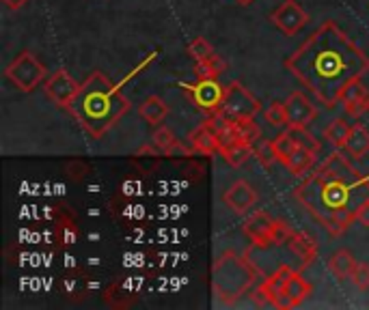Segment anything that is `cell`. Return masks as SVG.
Masks as SVG:
<instances>
[{
    "instance_id": "36",
    "label": "cell",
    "mask_w": 369,
    "mask_h": 310,
    "mask_svg": "<svg viewBox=\"0 0 369 310\" xmlns=\"http://www.w3.org/2000/svg\"><path fill=\"white\" fill-rule=\"evenodd\" d=\"M354 216H356V222L358 224H363V226L369 228V201H365L363 205H358V209L354 211Z\"/></svg>"
},
{
    "instance_id": "30",
    "label": "cell",
    "mask_w": 369,
    "mask_h": 310,
    "mask_svg": "<svg viewBox=\"0 0 369 310\" xmlns=\"http://www.w3.org/2000/svg\"><path fill=\"white\" fill-rule=\"evenodd\" d=\"M266 121L272 128H287V110H285V101H272L266 112H264Z\"/></svg>"
},
{
    "instance_id": "6",
    "label": "cell",
    "mask_w": 369,
    "mask_h": 310,
    "mask_svg": "<svg viewBox=\"0 0 369 310\" xmlns=\"http://www.w3.org/2000/svg\"><path fill=\"white\" fill-rule=\"evenodd\" d=\"M262 110V101L240 82H231L225 87V97L220 104V112L229 118H242V116H257Z\"/></svg>"
},
{
    "instance_id": "38",
    "label": "cell",
    "mask_w": 369,
    "mask_h": 310,
    "mask_svg": "<svg viewBox=\"0 0 369 310\" xmlns=\"http://www.w3.org/2000/svg\"><path fill=\"white\" fill-rule=\"evenodd\" d=\"M235 3H237V5H251L253 0H235Z\"/></svg>"
},
{
    "instance_id": "24",
    "label": "cell",
    "mask_w": 369,
    "mask_h": 310,
    "mask_svg": "<svg viewBox=\"0 0 369 310\" xmlns=\"http://www.w3.org/2000/svg\"><path fill=\"white\" fill-rule=\"evenodd\" d=\"M352 132V126H348V123L343 118H335L333 123H328V128L324 130V138L335 147V149H343L346 143H348V136Z\"/></svg>"
},
{
    "instance_id": "8",
    "label": "cell",
    "mask_w": 369,
    "mask_h": 310,
    "mask_svg": "<svg viewBox=\"0 0 369 310\" xmlns=\"http://www.w3.org/2000/svg\"><path fill=\"white\" fill-rule=\"evenodd\" d=\"M43 91H46L48 99L54 106H58V108H70V104L76 99V95L80 91V84L70 76V72L58 70L50 78H46Z\"/></svg>"
},
{
    "instance_id": "26",
    "label": "cell",
    "mask_w": 369,
    "mask_h": 310,
    "mask_svg": "<svg viewBox=\"0 0 369 310\" xmlns=\"http://www.w3.org/2000/svg\"><path fill=\"white\" fill-rule=\"evenodd\" d=\"M151 143H154V147H156L160 153H164V155H169V153H173V151L177 149V138H175V134H173L166 126H158V128H156V132H154V136H151Z\"/></svg>"
},
{
    "instance_id": "37",
    "label": "cell",
    "mask_w": 369,
    "mask_h": 310,
    "mask_svg": "<svg viewBox=\"0 0 369 310\" xmlns=\"http://www.w3.org/2000/svg\"><path fill=\"white\" fill-rule=\"evenodd\" d=\"M3 3H5V7H7V9L18 11V9H22V7L28 3V0H3Z\"/></svg>"
},
{
    "instance_id": "19",
    "label": "cell",
    "mask_w": 369,
    "mask_h": 310,
    "mask_svg": "<svg viewBox=\"0 0 369 310\" xmlns=\"http://www.w3.org/2000/svg\"><path fill=\"white\" fill-rule=\"evenodd\" d=\"M343 151L350 157H365L369 153V130L363 126H352V132L348 136Z\"/></svg>"
},
{
    "instance_id": "15",
    "label": "cell",
    "mask_w": 369,
    "mask_h": 310,
    "mask_svg": "<svg viewBox=\"0 0 369 310\" xmlns=\"http://www.w3.org/2000/svg\"><path fill=\"white\" fill-rule=\"evenodd\" d=\"M339 104L343 106V110H346L350 116H358L360 112L369 110V91H367V87L360 82V78H358V80H352V82L346 87V91H343Z\"/></svg>"
},
{
    "instance_id": "7",
    "label": "cell",
    "mask_w": 369,
    "mask_h": 310,
    "mask_svg": "<svg viewBox=\"0 0 369 310\" xmlns=\"http://www.w3.org/2000/svg\"><path fill=\"white\" fill-rule=\"evenodd\" d=\"M186 95L191 97V101L203 110L205 114H214L220 110V104H223V97H225V87L218 84V80L214 78H197L195 84H181Z\"/></svg>"
},
{
    "instance_id": "34",
    "label": "cell",
    "mask_w": 369,
    "mask_h": 310,
    "mask_svg": "<svg viewBox=\"0 0 369 310\" xmlns=\"http://www.w3.org/2000/svg\"><path fill=\"white\" fill-rule=\"evenodd\" d=\"M292 226L285 220H274L272 222V245H283L292 237Z\"/></svg>"
},
{
    "instance_id": "29",
    "label": "cell",
    "mask_w": 369,
    "mask_h": 310,
    "mask_svg": "<svg viewBox=\"0 0 369 310\" xmlns=\"http://www.w3.org/2000/svg\"><path fill=\"white\" fill-rule=\"evenodd\" d=\"M272 147H274L277 160L283 164V162L294 153V149H296V140L292 138V134H289V130H287V132L279 134L277 138H272Z\"/></svg>"
},
{
    "instance_id": "35",
    "label": "cell",
    "mask_w": 369,
    "mask_h": 310,
    "mask_svg": "<svg viewBox=\"0 0 369 310\" xmlns=\"http://www.w3.org/2000/svg\"><path fill=\"white\" fill-rule=\"evenodd\" d=\"M350 280L354 282L356 289L367 291V289H369V265H367V263H356V267H354Z\"/></svg>"
},
{
    "instance_id": "18",
    "label": "cell",
    "mask_w": 369,
    "mask_h": 310,
    "mask_svg": "<svg viewBox=\"0 0 369 310\" xmlns=\"http://www.w3.org/2000/svg\"><path fill=\"white\" fill-rule=\"evenodd\" d=\"M322 170H326V172H331V175H337V177H346V179H354V177H360V172L350 164V160L337 149L335 153H331L326 160H324V164L320 166Z\"/></svg>"
},
{
    "instance_id": "31",
    "label": "cell",
    "mask_w": 369,
    "mask_h": 310,
    "mask_svg": "<svg viewBox=\"0 0 369 310\" xmlns=\"http://www.w3.org/2000/svg\"><path fill=\"white\" fill-rule=\"evenodd\" d=\"M188 54L195 58V63H199V60H205V58H210V56L216 54V52H214V48H212V43H210L208 39L197 37V39H193L191 45H188Z\"/></svg>"
},
{
    "instance_id": "17",
    "label": "cell",
    "mask_w": 369,
    "mask_h": 310,
    "mask_svg": "<svg viewBox=\"0 0 369 310\" xmlns=\"http://www.w3.org/2000/svg\"><path fill=\"white\" fill-rule=\"evenodd\" d=\"M139 114L149 123V126H160V123H162V121L166 118V114H169V106H166V101H164L162 97L149 95V97L141 104Z\"/></svg>"
},
{
    "instance_id": "16",
    "label": "cell",
    "mask_w": 369,
    "mask_h": 310,
    "mask_svg": "<svg viewBox=\"0 0 369 310\" xmlns=\"http://www.w3.org/2000/svg\"><path fill=\"white\" fill-rule=\"evenodd\" d=\"M356 259L352 257V253L350 250H346V248H339V250L328 259V272L335 276V278H339V280H346V278H350L352 276V272H354V267H356Z\"/></svg>"
},
{
    "instance_id": "32",
    "label": "cell",
    "mask_w": 369,
    "mask_h": 310,
    "mask_svg": "<svg viewBox=\"0 0 369 310\" xmlns=\"http://www.w3.org/2000/svg\"><path fill=\"white\" fill-rule=\"evenodd\" d=\"M292 272H294V270H292L289 265H281V267H279V270H277L272 276H268L264 282H266V284H268L272 291H277V293L281 295V291H283V287H285L287 278L292 276ZM279 304H281V301H279Z\"/></svg>"
},
{
    "instance_id": "20",
    "label": "cell",
    "mask_w": 369,
    "mask_h": 310,
    "mask_svg": "<svg viewBox=\"0 0 369 310\" xmlns=\"http://www.w3.org/2000/svg\"><path fill=\"white\" fill-rule=\"evenodd\" d=\"M191 145L195 151L203 153V155H214L218 151V140H216V134L201 123V126L191 134Z\"/></svg>"
},
{
    "instance_id": "13",
    "label": "cell",
    "mask_w": 369,
    "mask_h": 310,
    "mask_svg": "<svg viewBox=\"0 0 369 310\" xmlns=\"http://www.w3.org/2000/svg\"><path fill=\"white\" fill-rule=\"evenodd\" d=\"M289 248V253L300 261V270L309 267L311 263H316L318 259V253H320V245H318V239L309 233H292V237L287 239L285 243Z\"/></svg>"
},
{
    "instance_id": "4",
    "label": "cell",
    "mask_w": 369,
    "mask_h": 310,
    "mask_svg": "<svg viewBox=\"0 0 369 310\" xmlns=\"http://www.w3.org/2000/svg\"><path fill=\"white\" fill-rule=\"evenodd\" d=\"M257 278H260V272L249 261V257L227 250L214 261L212 291L220 304L233 306L242 295L251 291V287L255 284Z\"/></svg>"
},
{
    "instance_id": "11",
    "label": "cell",
    "mask_w": 369,
    "mask_h": 310,
    "mask_svg": "<svg viewBox=\"0 0 369 310\" xmlns=\"http://www.w3.org/2000/svg\"><path fill=\"white\" fill-rule=\"evenodd\" d=\"M223 203L237 216L246 214V211H251L257 203V192L255 188L249 183V181H244V179H237L233 181L229 188L225 190L223 194Z\"/></svg>"
},
{
    "instance_id": "28",
    "label": "cell",
    "mask_w": 369,
    "mask_h": 310,
    "mask_svg": "<svg viewBox=\"0 0 369 310\" xmlns=\"http://www.w3.org/2000/svg\"><path fill=\"white\" fill-rule=\"evenodd\" d=\"M292 138L296 140V147H302V149H309L314 153H320V140L306 130V128H287Z\"/></svg>"
},
{
    "instance_id": "3",
    "label": "cell",
    "mask_w": 369,
    "mask_h": 310,
    "mask_svg": "<svg viewBox=\"0 0 369 310\" xmlns=\"http://www.w3.org/2000/svg\"><path fill=\"white\" fill-rule=\"evenodd\" d=\"M68 110L89 136L102 138L130 110V99L104 74L95 72L80 84L78 95Z\"/></svg>"
},
{
    "instance_id": "21",
    "label": "cell",
    "mask_w": 369,
    "mask_h": 310,
    "mask_svg": "<svg viewBox=\"0 0 369 310\" xmlns=\"http://www.w3.org/2000/svg\"><path fill=\"white\" fill-rule=\"evenodd\" d=\"M316 155H318V153H314V151H309V149L296 147L294 153H292L283 164L287 166V170H289L292 175H304V172H309V170L314 168Z\"/></svg>"
},
{
    "instance_id": "27",
    "label": "cell",
    "mask_w": 369,
    "mask_h": 310,
    "mask_svg": "<svg viewBox=\"0 0 369 310\" xmlns=\"http://www.w3.org/2000/svg\"><path fill=\"white\" fill-rule=\"evenodd\" d=\"M216 140H218V153H223L225 149H229V147H233L235 143H240L233 118H227V121L223 123V126L216 130Z\"/></svg>"
},
{
    "instance_id": "22",
    "label": "cell",
    "mask_w": 369,
    "mask_h": 310,
    "mask_svg": "<svg viewBox=\"0 0 369 310\" xmlns=\"http://www.w3.org/2000/svg\"><path fill=\"white\" fill-rule=\"evenodd\" d=\"M233 123H235V132H237L240 143H249V145L260 143V138H262V128H260V123L255 121V116L233 118Z\"/></svg>"
},
{
    "instance_id": "9",
    "label": "cell",
    "mask_w": 369,
    "mask_h": 310,
    "mask_svg": "<svg viewBox=\"0 0 369 310\" xmlns=\"http://www.w3.org/2000/svg\"><path fill=\"white\" fill-rule=\"evenodd\" d=\"M270 20L285 37H294L306 26L309 16H306V11L296 3V0H285L277 11H272Z\"/></svg>"
},
{
    "instance_id": "33",
    "label": "cell",
    "mask_w": 369,
    "mask_h": 310,
    "mask_svg": "<svg viewBox=\"0 0 369 310\" xmlns=\"http://www.w3.org/2000/svg\"><path fill=\"white\" fill-rule=\"evenodd\" d=\"M255 157L260 160L262 166H272V162H279L277 160V153H274V147H272V140H264V143H255Z\"/></svg>"
},
{
    "instance_id": "1",
    "label": "cell",
    "mask_w": 369,
    "mask_h": 310,
    "mask_svg": "<svg viewBox=\"0 0 369 310\" xmlns=\"http://www.w3.org/2000/svg\"><path fill=\"white\" fill-rule=\"evenodd\" d=\"M285 67L326 108H335L346 87L369 74V56L328 20L285 60Z\"/></svg>"
},
{
    "instance_id": "2",
    "label": "cell",
    "mask_w": 369,
    "mask_h": 310,
    "mask_svg": "<svg viewBox=\"0 0 369 310\" xmlns=\"http://www.w3.org/2000/svg\"><path fill=\"white\" fill-rule=\"evenodd\" d=\"M294 196L316 216L326 233L339 237L356 222L354 211L358 205L369 201V181L363 177L346 179L318 168L298 185Z\"/></svg>"
},
{
    "instance_id": "25",
    "label": "cell",
    "mask_w": 369,
    "mask_h": 310,
    "mask_svg": "<svg viewBox=\"0 0 369 310\" xmlns=\"http://www.w3.org/2000/svg\"><path fill=\"white\" fill-rule=\"evenodd\" d=\"M220 155L225 157V162H227L229 166L237 168V166H242L244 162H249V157L255 155V145H249V143H235L233 147L225 149Z\"/></svg>"
},
{
    "instance_id": "10",
    "label": "cell",
    "mask_w": 369,
    "mask_h": 310,
    "mask_svg": "<svg viewBox=\"0 0 369 310\" xmlns=\"http://www.w3.org/2000/svg\"><path fill=\"white\" fill-rule=\"evenodd\" d=\"M285 110H287V128H309L318 116L316 106L302 91L289 93V97L285 99Z\"/></svg>"
},
{
    "instance_id": "5",
    "label": "cell",
    "mask_w": 369,
    "mask_h": 310,
    "mask_svg": "<svg viewBox=\"0 0 369 310\" xmlns=\"http://www.w3.org/2000/svg\"><path fill=\"white\" fill-rule=\"evenodd\" d=\"M5 78L22 93L35 91L46 80V67L33 52L18 54L5 70Z\"/></svg>"
},
{
    "instance_id": "14",
    "label": "cell",
    "mask_w": 369,
    "mask_h": 310,
    "mask_svg": "<svg viewBox=\"0 0 369 310\" xmlns=\"http://www.w3.org/2000/svg\"><path fill=\"white\" fill-rule=\"evenodd\" d=\"M311 291H314V287L302 278L300 272H292V276L287 278V282H285V287L281 291L279 308H296V306H300L306 297L311 295Z\"/></svg>"
},
{
    "instance_id": "23",
    "label": "cell",
    "mask_w": 369,
    "mask_h": 310,
    "mask_svg": "<svg viewBox=\"0 0 369 310\" xmlns=\"http://www.w3.org/2000/svg\"><path fill=\"white\" fill-rule=\"evenodd\" d=\"M227 70V63L218 56V54H212L210 58L205 60H199V63H195V76L205 80V78H214L218 80V76Z\"/></svg>"
},
{
    "instance_id": "12",
    "label": "cell",
    "mask_w": 369,
    "mask_h": 310,
    "mask_svg": "<svg viewBox=\"0 0 369 310\" xmlns=\"http://www.w3.org/2000/svg\"><path fill=\"white\" fill-rule=\"evenodd\" d=\"M272 222H274V218H270L266 211H253L244 220L246 237H249L253 241V245L260 248V250L272 248Z\"/></svg>"
}]
</instances>
